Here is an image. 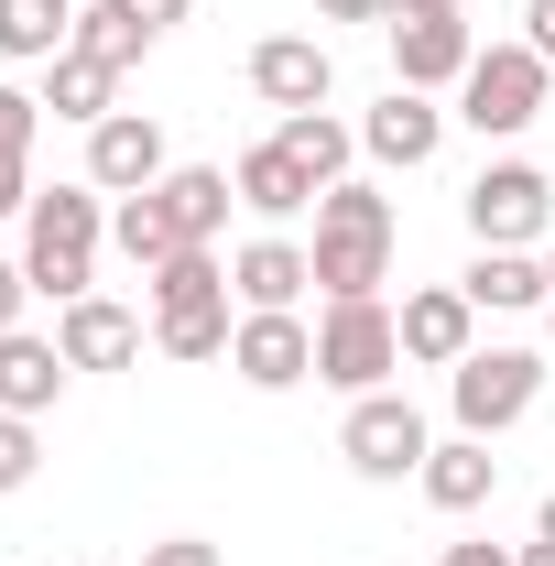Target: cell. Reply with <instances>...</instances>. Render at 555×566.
<instances>
[{"label":"cell","mask_w":555,"mask_h":566,"mask_svg":"<svg viewBox=\"0 0 555 566\" xmlns=\"http://www.w3.org/2000/svg\"><path fill=\"white\" fill-rule=\"evenodd\" d=\"M381 283H392V197L338 175L316 197V294L348 305V294H381Z\"/></svg>","instance_id":"obj_1"},{"label":"cell","mask_w":555,"mask_h":566,"mask_svg":"<svg viewBox=\"0 0 555 566\" xmlns=\"http://www.w3.org/2000/svg\"><path fill=\"white\" fill-rule=\"evenodd\" d=\"M523 44H534V55L555 66V0H523Z\"/></svg>","instance_id":"obj_34"},{"label":"cell","mask_w":555,"mask_h":566,"mask_svg":"<svg viewBox=\"0 0 555 566\" xmlns=\"http://www.w3.org/2000/svg\"><path fill=\"white\" fill-rule=\"evenodd\" d=\"M164 218L186 229V251H218V229H229V208H240V186H229V164H175L164 186Z\"/></svg>","instance_id":"obj_18"},{"label":"cell","mask_w":555,"mask_h":566,"mask_svg":"<svg viewBox=\"0 0 555 566\" xmlns=\"http://www.w3.org/2000/svg\"><path fill=\"white\" fill-rule=\"evenodd\" d=\"M338 458L359 469V480H415L425 458H436V436H425L415 392H359L338 424Z\"/></svg>","instance_id":"obj_8"},{"label":"cell","mask_w":555,"mask_h":566,"mask_svg":"<svg viewBox=\"0 0 555 566\" xmlns=\"http://www.w3.org/2000/svg\"><path fill=\"white\" fill-rule=\"evenodd\" d=\"M436 142H447V109H436L425 87H381V109L359 120V153H370V164H404V175L436 164Z\"/></svg>","instance_id":"obj_16"},{"label":"cell","mask_w":555,"mask_h":566,"mask_svg":"<svg viewBox=\"0 0 555 566\" xmlns=\"http://www.w3.org/2000/svg\"><path fill=\"white\" fill-rule=\"evenodd\" d=\"M404 0H316V22H392Z\"/></svg>","instance_id":"obj_32"},{"label":"cell","mask_w":555,"mask_h":566,"mask_svg":"<svg viewBox=\"0 0 555 566\" xmlns=\"http://www.w3.org/2000/svg\"><path fill=\"white\" fill-rule=\"evenodd\" d=\"M33 208V153H0V218Z\"/></svg>","instance_id":"obj_30"},{"label":"cell","mask_w":555,"mask_h":566,"mask_svg":"<svg viewBox=\"0 0 555 566\" xmlns=\"http://www.w3.org/2000/svg\"><path fill=\"white\" fill-rule=\"evenodd\" d=\"M512 556H523V566H555V545H545V534H534V545H512Z\"/></svg>","instance_id":"obj_36"},{"label":"cell","mask_w":555,"mask_h":566,"mask_svg":"<svg viewBox=\"0 0 555 566\" xmlns=\"http://www.w3.org/2000/svg\"><path fill=\"white\" fill-rule=\"evenodd\" d=\"M33 469H44V436H33V415H0V501L33 491Z\"/></svg>","instance_id":"obj_27"},{"label":"cell","mask_w":555,"mask_h":566,"mask_svg":"<svg viewBox=\"0 0 555 566\" xmlns=\"http://www.w3.org/2000/svg\"><path fill=\"white\" fill-rule=\"evenodd\" d=\"M109 240H121V251H132L142 273H164V262H175V251H186V229H175V218H164V197H153V186H142V197H121V208H109Z\"/></svg>","instance_id":"obj_26"},{"label":"cell","mask_w":555,"mask_h":566,"mask_svg":"<svg viewBox=\"0 0 555 566\" xmlns=\"http://www.w3.org/2000/svg\"><path fill=\"white\" fill-rule=\"evenodd\" d=\"M381 33H392V87H425V98H436V87H458V76L480 66L469 0H404Z\"/></svg>","instance_id":"obj_7"},{"label":"cell","mask_w":555,"mask_h":566,"mask_svg":"<svg viewBox=\"0 0 555 566\" xmlns=\"http://www.w3.org/2000/svg\"><path fill=\"white\" fill-rule=\"evenodd\" d=\"M76 55H98L109 76H132L142 55H153V22L121 11V0H76Z\"/></svg>","instance_id":"obj_23"},{"label":"cell","mask_w":555,"mask_h":566,"mask_svg":"<svg viewBox=\"0 0 555 566\" xmlns=\"http://www.w3.org/2000/svg\"><path fill=\"white\" fill-rule=\"evenodd\" d=\"M109 98H121V76L98 66V55H55V66H44V109H55V120H87V132H98V120H109Z\"/></svg>","instance_id":"obj_24"},{"label":"cell","mask_w":555,"mask_h":566,"mask_svg":"<svg viewBox=\"0 0 555 566\" xmlns=\"http://www.w3.org/2000/svg\"><path fill=\"white\" fill-rule=\"evenodd\" d=\"M534 534H545V545H555V491H545V523H534Z\"/></svg>","instance_id":"obj_38"},{"label":"cell","mask_w":555,"mask_h":566,"mask_svg":"<svg viewBox=\"0 0 555 566\" xmlns=\"http://www.w3.org/2000/svg\"><path fill=\"white\" fill-rule=\"evenodd\" d=\"M316 283V251L305 240H283V229H262V240H240V262H229V294L251 305V316H294V294Z\"/></svg>","instance_id":"obj_14"},{"label":"cell","mask_w":555,"mask_h":566,"mask_svg":"<svg viewBox=\"0 0 555 566\" xmlns=\"http://www.w3.org/2000/svg\"><path fill=\"white\" fill-rule=\"evenodd\" d=\"M273 142L294 153V164H305V175H316V186H338V175H348V153H359V132H348L338 109H294Z\"/></svg>","instance_id":"obj_25"},{"label":"cell","mask_w":555,"mask_h":566,"mask_svg":"<svg viewBox=\"0 0 555 566\" xmlns=\"http://www.w3.org/2000/svg\"><path fill=\"white\" fill-rule=\"evenodd\" d=\"M55 392H66V349L55 338H33V327H11L0 338V415H55Z\"/></svg>","instance_id":"obj_20"},{"label":"cell","mask_w":555,"mask_h":566,"mask_svg":"<svg viewBox=\"0 0 555 566\" xmlns=\"http://www.w3.org/2000/svg\"><path fill=\"white\" fill-rule=\"evenodd\" d=\"M22 294H33V273H22V262H0V338L22 327Z\"/></svg>","instance_id":"obj_33"},{"label":"cell","mask_w":555,"mask_h":566,"mask_svg":"<svg viewBox=\"0 0 555 566\" xmlns=\"http://www.w3.org/2000/svg\"><path fill=\"white\" fill-rule=\"evenodd\" d=\"M436 566H523L512 545H490V534H469V545H436Z\"/></svg>","instance_id":"obj_31"},{"label":"cell","mask_w":555,"mask_h":566,"mask_svg":"<svg viewBox=\"0 0 555 566\" xmlns=\"http://www.w3.org/2000/svg\"><path fill=\"white\" fill-rule=\"evenodd\" d=\"M33 132H44V98L0 87V153H33Z\"/></svg>","instance_id":"obj_28"},{"label":"cell","mask_w":555,"mask_h":566,"mask_svg":"<svg viewBox=\"0 0 555 566\" xmlns=\"http://www.w3.org/2000/svg\"><path fill=\"white\" fill-rule=\"evenodd\" d=\"M229 186H240V208H251V218H305L316 197H327V186H316L283 142H251V153L229 164Z\"/></svg>","instance_id":"obj_17"},{"label":"cell","mask_w":555,"mask_h":566,"mask_svg":"<svg viewBox=\"0 0 555 566\" xmlns=\"http://www.w3.org/2000/svg\"><path fill=\"white\" fill-rule=\"evenodd\" d=\"M76 44V0H0V55L11 66H55Z\"/></svg>","instance_id":"obj_22"},{"label":"cell","mask_w":555,"mask_h":566,"mask_svg":"<svg viewBox=\"0 0 555 566\" xmlns=\"http://www.w3.org/2000/svg\"><path fill=\"white\" fill-rule=\"evenodd\" d=\"M469 349H480V305H469L458 283L404 294V359H415V370H458Z\"/></svg>","instance_id":"obj_13"},{"label":"cell","mask_w":555,"mask_h":566,"mask_svg":"<svg viewBox=\"0 0 555 566\" xmlns=\"http://www.w3.org/2000/svg\"><path fill=\"white\" fill-rule=\"evenodd\" d=\"M545 218H555L545 164H523V153L480 164V186H469V240H480V251H523V240H545Z\"/></svg>","instance_id":"obj_9"},{"label":"cell","mask_w":555,"mask_h":566,"mask_svg":"<svg viewBox=\"0 0 555 566\" xmlns=\"http://www.w3.org/2000/svg\"><path fill=\"white\" fill-rule=\"evenodd\" d=\"M327 87H338V55H327L316 33H262V44H251V98H262V109H283V120H294V109H327Z\"/></svg>","instance_id":"obj_10"},{"label":"cell","mask_w":555,"mask_h":566,"mask_svg":"<svg viewBox=\"0 0 555 566\" xmlns=\"http://www.w3.org/2000/svg\"><path fill=\"white\" fill-rule=\"evenodd\" d=\"M392 370H404V316L381 294H348L316 316V381H338L359 403V392H392Z\"/></svg>","instance_id":"obj_4"},{"label":"cell","mask_w":555,"mask_h":566,"mask_svg":"<svg viewBox=\"0 0 555 566\" xmlns=\"http://www.w3.org/2000/svg\"><path fill=\"white\" fill-rule=\"evenodd\" d=\"M175 164H164V120L153 109H109L98 132H87V186L98 197H142V186H164Z\"/></svg>","instance_id":"obj_11"},{"label":"cell","mask_w":555,"mask_h":566,"mask_svg":"<svg viewBox=\"0 0 555 566\" xmlns=\"http://www.w3.org/2000/svg\"><path fill=\"white\" fill-rule=\"evenodd\" d=\"M534 403H545V359H534V349H469L458 370H447V415H458V436H512Z\"/></svg>","instance_id":"obj_5"},{"label":"cell","mask_w":555,"mask_h":566,"mask_svg":"<svg viewBox=\"0 0 555 566\" xmlns=\"http://www.w3.org/2000/svg\"><path fill=\"white\" fill-rule=\"evenodd\" d=\"M545 283H555V251H545ZM545 338H555V294H545Z\"/></svg>","instance_id":"obj_37"},{"label":"cell","mask_w":555,"mask_h":566,"mask_svg":"<svg viewBox=\"0 0 555 566\" xmlns=\"http://www.w3.org/2000/svg\"><path fill=\"white\" fill-rule=\"evenodd\" d=\"M121 11H142V22H153V33H175V22H186V11H197V0H121Z\"/></svg>","instance_id":"obj_35"},{"label":"cell","mask_w":555,"mask_h":566,"mask_svg":"<svg viewBox=\"0 0 555 566\" xmlns=\"http://www.w3.org/2000/svg\"><path fill=\"white\" fill-rule=\"evenodd\" d=\"M55 349H66V370H132L142 359V316L121 294H76L66 316H55Z\"/></svg>","instance_id":"obj_15"},{"label":"cell","mask_w":555,"mask_h":566,"mask_svg":"<svg viewBox=\"0 0 555 566\" xmlns=\"http://www.w3.org/2000/svg\"><path fill=\"white\" fill-rule=\"evenodd\" d=\"M229 370H240L251 392H294V381H316V327H305V316H240Z\"/></svg>","instance_id":"obj_12"},{"label":"cell","mask_w":555,"mask_h":566,"mask_svg":"<svg viewBox=\"0 0 555 566\" xmlns=\"http://www.w3.org/2000/svg\"><path fill=\"white\" fill-rule=\"evenodd\" d=\"M458 294H469L480 316H534L555 283H545V262H534V251H480V262L458 273Z\"/></svg>","instance_id":"obj_21"},{"label":"cell","mask_w":555,"mask_h":566,"mask_svg":"<svg viewBox=\"0 0 555 566\" xmlns=\"http://www.w3.org/2000/svg\"><path fill=\"white\" fill-rule=\"evenodd\" d=\"M545 55H534V44H480V66L458 76V120H469V132L480 142H512V132H534V120H545Z\"/></svg>","instance_id":"obj_6"},{"label":"cell","mask_w":555,"mask_h":566,"mask_svg":"<svg viewBox=\"0 0 555 566\" xmlns=\"http://www.w3.org/2000/svg\"><path fill=\"white\" fill-rule=\"evenodd\" d=\"M98 240H109L98 186H33V208H22V273H33V294L76 305L87 273H98Z\"/></svg>","instance_id":"obj_2"},{"label":"cell","mask_w":555,"mask_h":566,"mask_svg":"<svg viewBox=\"0 0 555 566\" xmlns=\"http://www.w3.org/2000/svg\"><path fill=\"white\" fill-rule=\"evenodd\" d=\"M132 566H218V545L208 534H164V545H142Z\"/></svg>","instance_id":"obj_29"},{"label":"cell","mask_w":555,"mask_h":566,"mask_svg":"<svg viewBox=\"0 0 555 566\" xmlns=\"http://www.w3.org/2000/svg\"><path fill=\"white\" fill-rule=\"evenodd\" d=\"M415 491L436 501L447 523H458V512H480V501L501 491V458H490V436H447V447H436V458L415 469Z\"/></svg>","instance_id":"obj_19"},{"label":"cell","mask_w":555,"mask_h":566,"mask_svg":"<svg viewBox=\"0 0 555 566\" xmlns=\"http://www.w3.org/2000/svg\"><path fill=\"white\" fill-rule=\"evenodd\" d=\"M240 316H229V262L218 251H175L153 273V349L164 359H229Z\"/></svg>","instance_id":"obj_3"}]
</instances>
